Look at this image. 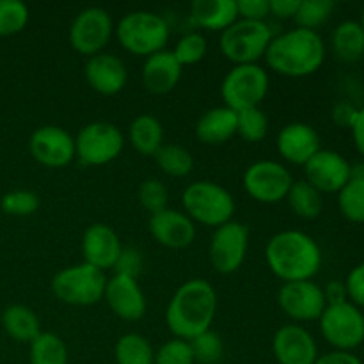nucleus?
Instances as JSON below:
<instances>
[{
	"label": "nucleus",
	"mask_w": 364,
	"mask_h": 364,
	"mask_svg": "<svg viewBox=\"0 0 364 364\" xmlns=\"http://www.w3.org/2000/svg\"><path fill=\"white\" fill-rule=\"evenodd\" d=\"M270 14L276 18H295L301 0H269Z\"/></svg>",
	"instance_id": "obj_46"
},
{
	"label": "nucleus",
	"mask_w": 364,
	"mask_h": 364,
	"mask_svg": "<svg viewBox=\"0 0 364 364\" xmlns=\"http://www.w3.org/2000/svg\"><path fill=\"white\" fill-rule=\"evenodd\" d=\"M183 66L176 60L173 50H160L146 57L142 66V84L151 95H167L178 85Z\"/></svg>",
	"instance_id": "obj_23"
},
{
	"label": "nucleus",
	"mask_w": 364,
	"mask_h": 364,
	"mask_svg": "<svg viewBox=\"0 0 364 364\" xmlns=\"http://www.w3.org/2000/svg\"><path fill=\"white\" fill-rule=\"evenodd\" d=\"M323 297H326L327 306H334V304H343L347 302V287L341 281H329L323 290Z\"/></svg>",
	"instance_id": "obj_47"
},
{
	"label": "nucleus",
	"mask_w": 364,
	"mask_h": 364,
	"mask_svg": "<svg viewBox=\"0 0 364 364\" xmlns=\"http://www.w3.org/2000/svg\"><path fill=\"white\" fill-rule=\"evenodd\" d=\"M191 18L206 31L223 32L238 20L237 0H194Z\"/></svg>",
	"instance_id": "obj_25"
},
{
	"label": "nucleus",
	"mask_w": 364,
	"mask_h": 364,
	"mask_svg": "<svg viewBox=\"0 0 364 364\" xmlns=\"http://www.w3.org/2000/svg\"><path fill=\"white\" fill-rule=\"evenodd\" d=\"M272 31L265 21H251L238 18L233 25L220 32L219 46L228 60L238 64H258L265 57L272 41Z\"/></svg>",
	"instance_id": "obj_6"
},
{
	"label": "nucleus",
	"mask_w": 364,
	"mask_h": 364,
	"mask_svg": "<svg viewBox=\"0 0 364 364\" xmlns=\"http://www.w3.org/2000/svg\"><path fill=\"white\" fill-rule=\"evenodd\" d=\"M107 306L117 318L124 322H137L146 315V297L137 279L128 276L114 274L107 279L105 294H103Z\"/></svg>",
	"instance_id": "obj_16"
},
{
	"label": "nucleus",
	"mask_w": 364,
	"mask_h": 364,
	"mask_svg": "<svg viewBox=\"0 0 364 364\" xmlns=\"http://www.w3.org/2000/svg\"><path fill=\"white\" fill-rule=\"evenodd\" d=\"M270 78L259 64L233 66L220 84V96L226 107L235 112L259 107L269 95Z\"/></svg>",
	"instance_id": "obj_8"
},
{
	"label": "nucleus",
	"mask_w": 364,
	"mask_h": 364,
	"mask_svg": "<svg viewBox=\"0 0 364 364\" xmlns=\"http://www.w3.org/2000/svg\"><path fill=\"white\" fill-rule=\"evenodd\" d=\"M237 134V112L230 107H215L199 117L196 137L208 146H220Z\"/></svg>",
	"instance_id": "obj_24"
},
{
	"label": "nucleus",
	"mask_w": 364,
	"mask_h": 364,
	"mask_svg": "<svg viewBox=\"0 0 364 364\" xmlns=\"http://www.w3.org/2000/svg\"><path fill=\"white\" fill-rule=\"evenodd\" d=\"M215 313V290L206 279L196 277L174 291L166 309V322L174 336L191 341L212 327Z\"/></svg>",
	"instance_id": "obj_1"
},
{
	"label": "nucleus",
	"mask_w": 364,
	"mask_h": 364,
	"mask_svg": "<svg viewBox=\"0 0 364 364\" xmlns=\"http://www.w3.org/2000/svg\"><path fill=\"white\" fill-rule=\"evenodd\" d=\"M249 245V228L245 224L230 220L215 228L210 242V263L219 274H235L244 263Z\"/></svg>",
	"instance_id": "obj_13"
},
{
	"label": "nucleus",
	"mask_w": 364,
	"mask_h": 364,
	"mask_svg": "<svg viewBox=\"0 0 364 364\" xmlns=\"http://www.w3.org/2000/svg\"><path fill=\"white\" fill-rule=\"evenodd\" d=\"M345 287H347V295L352 299V304L364 308V262L350 270Z\"/></svg>",
	"instance_id": "obj_44"
},
{
	"label": "nucleus",
	"mask_w": 364,
	"mask_h": 364,
	"mask_svg": "<svg viewBox=\"0 0 364 364\" xmlns=\"http://www.w3.org/2000/svg\"><path fill=\"white\" fill-rule=\"evenodd\" d=\"M338 206L341 215L350 223H364V181L348 180L338 192Z\"/></svg>",
	"instance_id": "obj_33"
},
{
	"label": "nucleus",
	"mask_w": 364,
	"mask_h": 364,
	"mask_svg": "<svg viewBox=\"0 0 364 364\" xmlns=\"http://www.w3.org/2000/svg\"><path fill=\"white\" fill-rule=\"evenodd\" d=\"M85 80L92 91L103 96H114L124 89L128 82V70L119 57L112 53H96L89 57L84 68Z\"/></svg>",
	"instance_id": "obj_21"
},
{
	"label": "nucleus",
	"mask_w": 364,
	"mask_h": 364,
	"mask_svg": "<svg viewBox=\"0 0 364 364\" xmlns=\"http://www.w3.org/2000/svg\"><path fill=\"white\" fill-rule=\"evenodd\" d=\"M114 270L119 276H128L137 279V276L142 270V255L134 247H123L116 265H114Z\"/></svg>",
	"instance_id": "obj_42"
},
{
	"label": "nucleus",
	"mask_w": 364,
	"mask_h": 364,
	"mask_svg": "<svg viewBox=\"0 0 364 364\" xmlns=\"http://www.w3.org/2000/svg\"><path fill=\"white\" fill-rule=\"evenodd\" d=\"M2 327L11 340L31 345L41 334L38 315L23 304H13L4 309Z\"/></svg>",
	"instance_id": "obj_26"
},
{
	"label": "nucleus",
	"mask_w": 364,
	"mask_h": 364,
	"mask_svg": "<svg viewBox=\"0 0 364 364\" xmlns=\"http://www.w3.org/2000/svg\"><path fill=\"white\" fill-rule=\"evenodd\" d=\"M350 180L364 181V162L350 166Z\"/></svg>",
	"instance_id": "obj_50"
},
{
	"label": "nucleus",
	"mask_w": 364,
	"mask_h": 364,
	"mask_svg": "<svg viewBox=\"0 0 364 364\" xmlns=\"http://www.w3.org/2000/svg\"><path fill=\"white\" fill-rule=\"evenodd\" d=\"M191 343L180 338L169 340L155 352V363L153 364H194Z\"/></svg>",
	"instance_id": "obj_41"
},
{
	"label": "nucleus",
	"mask_w": 364,
	"mask_h": 364,
	"mask_svg": "<svg viewBox=\"0 0 364 364\" xmlns=\"http://www.w3.org/2000/svg\"><path fill=\"white\" fill-rule=\"evenodd\" d=\"M359 109H355L352 103L348 102H340L333 107L331 110V117H333L334 124L341 128H352L354 127L355 119H358Z\"/></svg>",
	"instance_id": "obj_45"
},
{
	"label": "nucleus",
	"mask_w": 364,
	"mask_h": 364,
	"mask_svg": "<svg viewBox=\"0 0 364 364\" xmlns=\"http://www.w3.org/2000/svg\"><path fill=\"white\" fill-rule=\"evenodd\" d=\"M4 213L13 217H28L38 212L39 196L32 191H11L0 199Z\"/></svg>",
	"instance_id": "obj_39"
},
{
	"label": "nucleus",
	"mask_w": 364,
	"mask_h": 364,
	"mask_svg": "<svg viewBox=\"0 0 364 364\" xmlns=\"http://www.w3.org/2000/svg\"><path fill=\"white\" fill-rule=\"evenodd\" d=\"M149 233L164 247L185 249L194 242L196 224L187 213L166 208L149 217Z\"/></svg>",
	"instance_id": "obj_20"
},
{
	"label": "nucleus",
	"mask_w": 364,
	"mask_h": 364,
	"mask_svg": "<svg viewBox=\"0 0 364 364\" xmlns=\"http://www.w3.org/2000/svg\"><path fill=\"white\" fill-rule=\"evenodd\" d=\"M265 259L274 276L284 283L311 281L322 267V251L309 235L284 230L267 242Z\"/></svg>",
	"instance_id": "obj_2"
},
{
	"label": "nucleus",
	"mask_w": 364,
	"mask_h": 364,
	"mask_svg": "<svg viewBox=\"0 0 364 364\" xmlns=\"http://www.w3.org/2000/svg\"><path fill=\"white\" fill-rule=\"evenodd\" d=\"M287 201L290 205L291 212L306 220L316 219L323 210L322 192L316 191L306 180H299L291 183L287 196Z\"/></svg>",
	"instance_id": "obj_29"
},
{
	"label": "nucleus",
	"mask_w": 364,
	"mask_h": 364,
	"mask_svg": "<svg viewBox=\"0 0 364 364\" xmlns=\"http://www.w3.org/2000/svg\"><path fill=\"white\" fill-rule=\"evenodd\" d=\"M128 139L137 153L155 156V153L164 146L162 123L151 114H141L132 121Z\"/></svg>",
	"instance_id": "obj_27"
},
{
	"label": "nucleus",
	"mask_w": 364,
	"mask_h": 364,
	"mask_svg": "<svg viewBox=\"0 0 364 364\" xmlns=\"http://www.w3.org/2000/svg\"><path fill=\"white\" fill-rule=\"evenodd\" d=\"M116 361L117 364H153L155 352L148 338L139 333H128L117 340Z\"/></svg>",
	"instance_id": "obj_30"
},
{
	"label": "nucleus",
	"mask_w": 364,
	"mask_h": 364,
	"mask_svg": "<svg viewBox=\"0 0 364 364\" xmlns=\"http://www.w3.org/2000/svg\"><path fill=\"white\" fill-rule=\"evenodd\" d=\"M350 130H352V137H354V142H355V148H358V151L364 156V107L363 109H359L358 119H355L354 127H352Z\"/></svg>",
	"instance_id": "obj_49"
},
{
	"label": "nucleus",
	"mask_w": 364,
	"mask_h": 364,
	"mask_svg": "<svg viewBox=\"0 0 364 364\" xmlns=\"http://www.w3.org/2000/svg\"><path fill=\"white\" fill-rule=\"evenodd\" d=\"M185 213L203 226L219 228L233 217L235 199L223 185L215 181L199 180L188 185L181 196Z\"/></svg>",
	"instance_id": "obj_5"
},
{
	"label": "nucleus",
	"mask_w": 364,
	"mask_h": 364,
	"mask_svg": "<svg viewBox=\"0 0 364 364\" xmlns=\"http://www.w3.org/2000/svg\"><path fill=\"white\" fill-rule=\"evenodd\" d=\"M320 331L336 350L348 352L364 341V315L348 301L327 306L320 316Z\"/></svg>",
	"instance_id": "obj_10"
},
{
	"label": "nucleus",
	"mask_w": 364,
	"mask_h": 364,
	"mask_svg": "<svg viewBox=\"0 0 364 364\" xmlns=\"http://www.w3.org/2000/svg\"><path fill=\"white\" fill-rule=\"evenodd\" d=\"M155 160L160 169L173 178H185L194 169V156L187 148L178 144H164L155 153Z\"/></svg>",
	"instance_id": "obj_32"
},
{
	"label": "nucleus",
	"mask_w": 364,
	"mask_h": 364,
	"mask_svg": "<svg viewBox=\"0 0 364 364\" xmlns=\"http://www.w3.org/2000/svg\"><path fill=\"white\" fill-rule=\"evenodd\" d=\"M114 34V21L103 7H85L73 18L70 27V45L82 55H96L109 45Z\"/></svg>",
	"instance_id": "obj_11"
},
{
	"label": "nucleus",
	"mask_w": 364,
	"mask_h": 364,
	"mask_svg": "<svg viewBox=\"0 0 364 364\" xmlns=\"http://www.w3.org/2000/svg\"><path fill=\"white\" fill-rule=\"evenodd\" d=\"M31 364H68V347L53 333H41L31 343Z\"/></svg>",
	"instance_id": "obj_31"
},
{
	"label": "nucleus",
	"mask_w": 364,
	"mask_h": 364,
	"mask_svg": "<svg viewBox=\"0 0 364 364\" xmlns=\"http://www.w3.org/2000/svg\"><path fill=\"white\" fill-rule=\"evenodd\" d=\"M206 52H208V43H206L205 36L199 32H188V34L181 36L173 50L174 57L181 66H192V64L201 63Z\"/></svg>",
	"instance_id": "obj_37"
},
{
	"label": "nucleus",
	"mask_w": 364,
	"mask_h": 364,
	"mask_svg": "<svg viewBox=\"0 0 364 364\" xmlns=\"http://www.w3.org/2000/svg\"><path fill=\"white\" fill-rule=\"evenodd\" d=\"M294 178L290 171L274 160H258L244 173V188L255 201L274 205L287 199Z\"/></svg>",
	"instance_id": "obj_12"
},
{
	"label": "nucleus",
	"mask_w": 364,
	"mask_h": 364,
	"mask_svg": "<svg viewBox=\"0 0 364 364\" xmlns=\"http://www.w3.org/2000/svg\"><path fill=\"white\" fill-rule=\"evenodd\" d=\"M272 350L279 364H313L318 358L315 338L297 323H288L276 331Z\"/></svg>",
	"instance_id": "obj_18"
},
{
	"label": "nucleus",
	"mask_w": 364,
	"mask_h": 364,
	"mask_svg": "<svg viewBox=\"0 0 364 364\" xmlns=\"http://www.w3.org/2000/svg\"><path fill=\"white\" fill-rule=\"evenodd\" d=\"M238 18L251 21H265L270 14L269 0H237Z\"/></svg>",
	"instance_id": "obj_43"
},
{
	"label": "nucleus",
	"mask_w": 364,
	"mask_h": 364,
	"mask_svg": "<svg viewBox=\"0 0 364 364\" xmlns=\"http://www.w3.org/2000/svg\"><path fill=\"white\" fill-rule=\"evenodd\" d=\"M313 364H363L361 359L355 358L350 352L343 350H334L329 354H323L316 358V361Z\"/></svg>",
	"instance_id": "obj_48"
},
{
	"label": "nucleus",
	"mask_w": 364,
	"mask_h": 364,
	"mask_svg": "<svg viewBox=\"0 0 364 364\" xmlns=\"http://www.w3.org/2000/svg\"><path fill=\"white\" fill-rule=\"evenodd\" d=\"M139 203L142 208L148 210L149 213H159L167 208V201H169V191L164 185V181L156 180V178H149L139 185Z\"/></svg>",
	"instance_id": "obj_40"
},
{
	"label": "nucleus",
	"mask_w": 364,
	"mask_h": 364,
	"mask_svg": "<svg viewBox=\"0 0 364 364\" xmlns=\"http://www.w3.org/2000/svg\"><path fill=\"white\" fill-rule=\"evenodd\" d=\"M267 64L277 75L301 78L313 75L326 59V45L316 31L291 28L276 36L265 53Z\"/></svg>",
	"instance_id": "obj_3"
},
{
	"label": "nucleus",
	"mask_w": 364,
	"mask_h": 364,
	"mask_svg": "<svg viewBox=\"0 0 364 364\" xmlns=\"http://www.w3.org/2000/svg\"><path fill=\"white\" fill-rule=\"evenodd\" d=\"M28 149L36 162L45 167H52V169L66 167L77 156L75 139L64 128L55 127V124H45L38 128L31 135Z\"/></svg>",
	"instance_id": "obj_15"
},
{
	"label": "nucleus",
	"mask_w": 364,
	"mask_h": 364,
	"mask_svg": "<svg viewBox=\"0 0 364 364\" xmlns=\"http://www.w3.org/2000/svg\"><path fill=\"white\" fill-rule=\"evenodd\" d=\"M124 137L116 124L109 121H92L75 137V151L85 166H105L121 155Z\"/></svg>",
	"instance_id": "obj_9"
},
{
	"label": "nucleus",
	"mask_w": 364,
	"mask_h": 364,
	"mask_svg": "<svg viewBox=\"0 0 364 364\" xmlns=\"http://www.w3.org/2000/svg\"><path fill=\"white\" fill-rule=\"evenodd\" d=\"M188 343H191L192 354H194V361L201 364H215L224 355L223 338L213 333L212 329L201 333Z\"/></svg>",
	"instance_id": "obj_38"
},
{
	"label": "nucleus",
	"mask_w": 364,
	"mask_h": 364,
	"mask_svg": "<svg viewBox=\"0 0 364 364\" xmlns=\"http://www.w3.org/2000/svg\"><path fill=\"white\" fill-rule=\"evenodd\" d=\"M117 41L134 55L149 57L160 52L169 39V25L151 11H132L114 28Z\"/></svg>",
	"instance_id": "obj_4"
},
{
	"label": "nucleus",
	"mask_w": 364,
	"mask_h": 364,
	"mask_svg": "<svg viewBox=\"0 0 364 364\" xmlns=\"http://www.w3.org/2000/svg\"><path fill=\"white\" fill-rule=\"evenodd\" d=\"M334 55L343 63H355L364 55V28L359 21H341L333 32Z\"/></svg>",
	"instance_id": "obj_28"
},
{
	"label": "nucleus",
	"mask_w": 364,
	"mask_h": 364,
	"mask_svg": "<svg viewBox=\"0 0 364 364\" xmlns=\"http://www.w3.org/2000/svg\"><path fill=\"white\" fill-rule=\"evenodd\" d=\"M277 151L287 162L306 166L320 151V137L308 123H290L277 135Z\"/></svg>",
	"instance_id": "obj_22"
},
{
	"label": "nucleus",
	"mask_w": 364,
	"mask_h": 364,
	"mask_svg": "<svg viewBox=\"0 0 364 364\" xmlns=\"http://www.w3.org/2000/svg\"><path fill=\"white\" fill-rule=\"evenodd\" d=\"M333 11V0H301V6H299V11L294 20L299 28L316 31V28L322 27L329 20Z\"/></svg>",
	"instance_id": "obj_34"
},
{
	"label": "nucleus",
	"mask_w": 364,
	"mask_h": 364,
	"mask_svg": "<svg viewBox=\"0 0 364 364\" xmlns=\"http://www.w3.org/2000/svg\"><path fill=\"white\" fill-rule=\"evenodd\" d=\"M105 284V274L84 262L59 270L52 279V291L64 304L84 308L102 301Z\"/></svg>",
	"instance_id": "obj_7"
},
{
	"label": "nucleus",
	"mask_w": 364,
	"mask_h": 364,
	"mask_svg": "<svg viewBox=\"0 0 364 364\" xmlns=\"http://www.w3.org/2000/svg\"><path fill=\"white\" fill-rule=\"evenodd\" d=\"M306 181L323 192H340L350 180V164L340 153L320 149L304 166Z\"/></svg>",
	"instance_id": "obj_17"
},
{
	"label": "nucleus",
	"mask_w": 364,
	"mask_h": 364,
	"mask_svg": "<svg viewBox=\"0 0 364 364\" xmlns=\"http://www.w3.org/2000/svg\"><path fill=\"white\" fill-rule=\"evenodd\" d=\"M361 27L364 28V11H363V20H361Z\"/></svg>",
	"instance_id": "obj_51"
},
{
	"label": "nucleus",
	"mask_w": 364,
	"mask_h": 364,
	"mask_svg": "<svg viewBox=\"0 0 364 364\" xmlns=\"http://www.w3.org/2000/svg\"><path fill=\"white\" fill-rule=\"evenodd\" d=\"M269 132V117L259 107L237 112V134L247 142H259Z\"/></svg>",
	"instance_id": "obj_35"
},
{
	"label": "nucleus",
	"mask_w": 364,
	"mask_h": 364,
	"mask_svg": "<svg viewBox=\"0 0 364 364\" xmlns=\"http://www.w3.org/2000/svg\"><path fill=\"white\" fill-rule=\"evenodd\" d=\"M121 251H123V245H121L119 237L109 224L96 223L84 231V237H82L84 262L102 272L114 269Z\"/></svg>",
	"instance_id": "obj_19"
},
{
	"label": "nucleus",
	"mask_w": 364,
	"mask_h": 364,
	"mask_svg": "<svg viewBox=\"0 0 364 364\" xmlns=\"http://www.w3.org/2000/svg\"><path fill=\"white\" fill-rule=\"evenodd\" d=\"M277 302L283 313H287V316H290L295 322L320 320L327 308L323 290L313 281L284 283L277 294Z\"/></svg>",
	"instance_id": "obj_14"
},
{
	"label": "nucleus",
	"mask_w": 364,
	"mask_h": 364,
	"mask_svg": "<svg viewBox=\"0 0 364 364\" xmlns=\"http://www.w3.org/2000/svg\"><path fill=\"white\" fill-rule=\"evenodd\" d=\"M28 16V7L20 0H0V38L23 31Z\"/></svg>",
	"instance_id": "obj_36"
}]
</instances>
